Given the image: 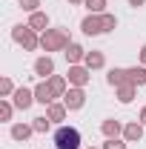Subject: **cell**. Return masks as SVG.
Returning a JSON list of instances; mask_svg holds the SVG:
<instances>
[{
	"instance_id": "3957f363",
	"label": "cell",
	"mask_w": 146,
	"mask_h": 149,
	"mask_svg": "<svg viewBox=\"0 0 146 149\" xmlns=\"http://www.w3.org/2000/svg\"><path fill=\"white\" fill-rule=\"evenodd\" d=\"M17 103H20V106H26V103H29V95L20 92V95H17Z\"/></svg>"
},
{
	"instance_id": "7a4b0ae2",
	"label": "cell",
	"mask_w": 146,
	"mask_h": 149,
	"mask_svg": "<svg viewBox=\"0 0 146 149\" xmlns=\"http://www.w3.org/2000/svg\"><path fill=\"white\" fill-rule=\"evenodd\" d=\"M37 69H40V72H49V69H52V63H49V60H40V63H37Z\"/></svg>"
},
{
	"instance_id": "6da1fadb",
	"label": "cell",
	"mask_w": 146,
	"mask_h": 149,
	"mask_svg": "<svg viewBox=\"0 0 146 149\" xmlns=\"http://www.w3.org/2000/svg\"><path fill=\"white\" fill-rule=\"evenodd\" d=\"M55 143H57V149H77V146H80V132L63 126V129H57Z\"/></svg>"
}]
</instances>
